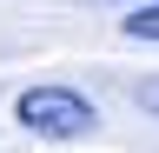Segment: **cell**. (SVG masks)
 <instances>
[{
    "mask_svg": "<svg viewBox=\"0 0 159 153\" xmlns=\"http://www.w3.org/2000/svg\"><path fill=\"white\" fill-rule=\"evenodd\" d=\"M20 113V127H33L40 140H80V133H93V100L86 93H73V87H27L13 100Z\"/></svg>",
    "mask_w": 159,
    "mask_h": 153,
    "instance_id": "obj_1",
    "label": "cell"
},
{
    "mask_svg": "<svg viewBox=\"0 0 159 153\" xmlns=\"http://www.w3.org/2000/svg\"><path fill=\"white\" fill-rule=\"evenodd\" d=\"M119 27H126L133 40H159V7H146V13H126Z\"/></svg>",
    "mask_w": 159,
    "mask_h": 153,
    "instance_id": "obj_2",
    "label": "cell"
},
{
    "mask_svg": "<svg viewBox=\"0 0 159 153\" xmlns=\"http://www.w3.org/2000/svg\"><path fill=\"white\" fill-rule=\"evenodd\" d=\"M146 107H152V113H159V80H152V87H146Z\"/></svg>",
    "mask_w": 159,
    "mask_h": 153,
    "instance_id": "obj_3",
    "label": "cell"
}]
</instances>
